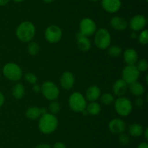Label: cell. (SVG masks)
<instances>
[{"label":"cell","mask_w":148,"mask_h":148,"mask_svg":"<svg viewBox=\"0 0 148 148\" xmlns=\"http://www.w3.org/2000/svg\"><path fill=\"white\" fill-rule=\"evenodd\" d=\"M58 124L59 122L56 115L47 113L40 117L38 128L40 132L44 134H50L56 130Z\"/></svg>","instance_id":"6da1fadb"},{"label":"cell","mask_w":148,"mask_h":148,"mask_svg":"<svg viewBox=\"0 0 148 148\" xmlns=\"http://www.w3.org/2000/svg\"><path fill=\"white\" fill-rule=\"evenodd\" d=\"M36 34L35 26L30 21H23L16 29V36L22 42H30Z\"/></svg>","instance_id":"7a4b0ae2"},{"label":"cell","mask_w":148,"mask_h":148,"mask_svg":"<svg viewBox=\"0 0 148 148\" xmlns=\"http://www.w3.org/2000/svg\"><path fill=\"white\" fill-rule=\"evenodd\" d=\"M94 43L99 49H106L111 43V36L108 30L102 28L95 31Z\"/></svg>","instance_id":"3957f363"},{"label":"cell","mask_w":148,"mask_h":148,"mask_svg":"<svg viewBox=\"0 0 148 148\" xmlns=\"http://www.w3.org/2000/svg\"><path fill=\"white\" fill-rule=\"evenodd\" d=\"M69 106L76 113H82L87 106L85 97L79 92H74L69 97Z\"/></svg>","instance_id":"277c9868"},{"label":"cell","mask_w":148,"mask_h":148,"mask_svg":"<svg viewBox=\"0 0 148 148\" xmlns=\"http://www.w3.org/2000/svg\"><path fill=\"white\" fill-rule=\"evenodd\" d=\"M3 75L12 81H19L23 75L21 68L14 62H8L5 64L2 69Z\"/></svg>","instance_id":"5b68a950"},{"label":"cell","mask_w":148,"mask_h":148,"mask_svg":"<svg viewBox=\"0 0 148 148\" xmlns=\"http://www.w3.org/2000/svg\"><path fill=\"white\" fill-rule=\"evenodd\" d=\"M115 110L119 115L128 116L132 110V103L131 100L125 97H119L114 100Z\"/></svg>","instance_id":"8992f818"},{"label":"cell","mask_w":148,"mask_h":148,"mask_svg":"<svg viewBox=\"0 0 148 148\" xmlns=\"http://www.w3.org/2000/svg\"><path fill=\"white\" fill-rule=\"evenodd\" d=\"M41 93L45 98L50 101L56 100L59 95V89L52 81H46L41 86Z\"/></svg>","instance_id":"52a82bcc"},{"label":"cell","mask_w":148,"mask_h":148,"mask_svg":"<svg viewBox=\"0 0 148 148\" xmlns=\"http://www.w3.org/2000/svg\"><path fill=\"white\" fill-rule=\"evenodd\" d=\"M122 79L127 83L130 84L133 82L137 81L140 77V71L137 70L134 65H127L122 70Z\"/></svg>","instance_id":"ba28073f"},{"label":"cell","mask_w":148,"mask_h":148,"mask_svg":"<svg viewBox=\"0 0 148 148\" xmlns=\"http://www.w3.org/2000/svg\"><path fill=\"white\" fill-rule=\"evenodd\" d=\"M62 37V30L56 25H51L45 30V38L49 43L55 44L59 42Z\"/></svg>","instance_id":"9c48e42d"},{"label":"cell","mask_w":148,"mask_h":148,"mask_svg":"<svg viewBox=\"0 0 148 148\" xmlns=\"http://www.w3.org/2000/svg\"><path fill=\"white\" fill-rule=\"evenodd\" d=\"M96 31V24L95 21L89 17H85L79 23V33L85 36H90Z\"/></svg>","instance_id":"30bf717a"},{"label":"cell","mask_w":148,"mask_h":148,"mask_svg":"<svg viewBox=\"0 0 148 148\" xmlns=\"http://www.w3.org/2000/svg\"><path fill=\"white\" fill-rule=\"evenodd\" d=\"M147 24V19L143 15H137L130 20V27L134 31H139L145 28Z\"/></svg>","instance_id":"8fae6325"},{"label":"cell","mask_w":148,"mask_h":148,"mask_svg":"<svg viewBox=\"0 0 148 148\" xmlns=\"http://www.w3.org/2000/svg\"><path fill=\"white\" fill-rule=\"evenodd\" d=\"M108 129L111 133L114 134H120L124 133L126 129V123L120 118H114L110 120L108 123Z\"/></svg>","instance_id":"7c38bea8"},{"label":"cell","mask_w":148,"mask_h":148,"mask_svg":"<svg viewBox=\"0 0 148 148\" xmlns=\"http://www.w3.org/2000/svg\"><path fill=\"white\" fill-rule=\"evenodd\" d=\"M75 76L69 71H65L60 77V85L64 89H70L75 84Z\"/></svg>","instance_id":"4fadbf2b"},{"label":"cell","mask_w":148,"mask_h":148,"mask_svg":"<svg viewBox=\"0 0 148 148\" xmlns=\"http://www.w3.org/2000/svg\"><path fill=\"white\" fill-rule=\"evenodd\" d=\"M101 6L109 13L118 12L121 7V0H101Z\"/></svg>","instance_id":"5bb4252c"},{"label":"cell","mask_w":148,"mask_h":148,"mask_svg":"<svg viewBox=\"0 0 148 148\" xmlns=\"http://www.w3.org/2000/svg\"><path fill=\"white\" fill-rule=\"evenodd\" d=\"M77 45L81 52H88L91 48V41L88 36L82 35L81 33L77 34Z\"/></svg>","instance_id":"9a60e30c"},{"label":"cell","mask_w":148,"mask_h":148,"mask_svg":"<svg viewBox=\"0 0 148 148\" xmlns=\"http://www.w3.org/2000/svg\"><path fill=\"white\" fill-rule=\"evenodd\" d=\"M127 89H128V84L122 78L117 79L114 83L112 86L113 92L118 97H122L127 92Z\"/></svg>","instance_id":"2e32d148"},{"label":"cell","mask_w":148,"mask_h":148,"mask_svg":"<svg viewBox=\"0 0 148 148\" xmlns=\"http://www.w3.org/2000/svg\"><path fill=\"white\" fill-rule=\"evenodd\" d=\"M111 26L116 30H124L127 29L129 24L125 18L120 16H115L111 19L110 21Z\"/></svg>","instance_id":"e0dca14e"},{"label":"cell","mask_w":148,"mask_h":148,"mask_svg":"<svg viewBox=\"0 0 148 148\" xmlns=\"http://www.w3.org/2000/svg\"><path fill=\"white\" fill-rule=\"evenodd\" d=\"M123 58L127 65H134L138 59V54L134 49L128 48L124 52Z\"/></svg>","instance_id":"ac0fdd59"},{"label":"cell","mask_w":148,"mask_h":148,"mask_svg":"<svg viewBox=\"0 0 148 148\" xmlns=\"http://www.w3.org/2000/svg\"><path fill=\"white\" fill-rule=\"evenodd\" d=\"M101 95V89L98 86L92 85L88 87L85 92V97L89 102H95Z\"/></svg>","instance_id":"d6986e66"},{"label":"cell","mask_w":148,"mask_h":148,"mask_svg":"<svg viewBox=\"0 0 148 148\" xmlns=\"http://www.w3.org/2000/svg\"><path fill=\"white\" fill-rule=\"evenodd\" d=\"M129 89H130L132 94L137 97H141L144 94L145 90L144 86L140 84V82H137V81L130 84L129 86Z\"/></svg>","instance_id":"ffe728a7"},{"label":"cell","mask_w":148,"mask_h":148,"mask_svg":"<svg viewBox=\"0 0 148 148\" xmlns=\"http://www.w3.org/2000/svg\"><path fill=\"white\" fill-rule=\"evenodd\" d=\"M86 110L88 115H98L101 112V106L99 103L96 102H90L89 104H87Z\"/></svg>","instance_id":"44dd1931"},{"label":"cell","mask_w":148,"mask_h":148,"mask_svg":"<svg viewBox=\"0 0 148 148\" xmlns=\"http://www.w3.org/2000/svg\"><path fill=\"white\" fill-rule=\"evenodd\" d=\"M129 133L133 137H139L143 135L144 132V128L141 124L139 123H133L129 127Z\"/></svg>","instance_id":"7402d4cb"},{"label":"cell","mask_w":148,"mask_h":148,"mask_svg":"<svg viewBox=\"0 0 148 148\" xmlns=\"http://www.w3.org/2000/svg\"><path fill=\"white\" fill-rule=\"evenodd\" d=\"M12 94L14 98L17 99V100H20L24 97L25 94V89L24 86L20 83H17L15 85L13 86L12 91Z\"/></svg>","instance_id":"603a6c76"},{"label":"cell","mask_w":148,"mask_h":148,"mask_svg":"<svg viewBox=\"0 0 148 148\" xmlns=\"http://www.w3.org/2000/svg\"><path fill=\"white\" fill-rule=\"evenodd\" d=\"M25 115L27 118L30 120H36L40 117V107H36V106L28 107L25 111Z\"/></svg>","instance_id":"cb8c5ba5"},{"label":"cell","mask_w":148,"mask_h":148,"mask_svg":"<svg viewBox=\"0 0 148 148\" xmlns=\"http://www.w3.org/2000/svg\"><path fill=\"white\" fill-rule=\"evenodd\" d=\"M108 55L111 57H118L121 53H122V49L120 46H117V45H112V46H109L108 48Z\"/></svg>","instance_id":"d4e9b609"},{"label":"cell","mask_w":148,"mask_h":148,"mask_svg":"<svg viewBox=\"0 0 148 148\" xmlns=\"http://www.w3.org/2000/svg\"><path fill=\"white\" fill-rule=\"evenodd\" d=\"M100 99H101V102L103 104H105V105H110L115 100L114 95L112 94H111V93L108 92L103 93V94H101V97H100Z\"/></svg>","instance_id":"484cf974"},{"label":"cell","mask_w":148,"mask_h":148,"mask_svg":"<svg viewBox=\"0 0 148 148\" xmlns=\"http://www.w3.org/2000/svg\"><path fill=\"white\" fill-rule=\"evenodd\" d=\"M39 51H40V46H39L38 44L36 43V41H30L27 46V52L32 56H36L38 54Z\"/></svg>","instance_id":"4316f807"},{"label":"cell","mask_w":148,"mask_h":148,"mask_svg":"<svg viewBox=\"0 0 148 148\" xmlns=\"http://www.w3.org/2000/svg\"><path fill=\"white\" fill-rule=\"evenodd\" d=\"M49 111L51 112V114L56 115L60 111L61 105L60 104H59V102L53 100V101H51V102L50 104H49Z\"/></svg>","instance_id":"83f0119b"},{"label":"cell","mask_w":148,"mask_h":148,"mask_svg":"<svg viewBox=\"0 0 148 148\" xmlns=\"http://www.w3.org/2000/svg\"><path fill=\"white\" fill-rule=\"evenodd\" d=\"M138 41L141 44L145 45L148 43V31L147 30H143L138 36Z\"/></svg>","instance_id":"f1b7e54d"},{"label":"cell","mask_w":148,"mask_h":148,"mask_svg":"<svg viewBox=\"0 0 148 148\" xmlns=\"http://www.w3.org/2000/svg\"><path fill=\"white\" fill-rule=\"evenodd\" d=\"M24 78L26 81L33 84V85L36 84L38 81L37 76L34 73H25L24 75Z\"/></svg>","instance_id":"f546056e"},{"label":"cell","mask_w":148,"mask_h":148,"mask_svg":"<svg viewBox=\"0 0 148 148\" xmlns=\"http://www.w3.org/2000/svg\"><path fill=\"white\" fill-rule=\"evenodd\" d=\"M136 67L140 72H144V71H147L148 68L147 61L145 59H141L137 62V65Z\"/></svg>","instance_id":"4dcf8cb0"},{"label":"cell","mask_w":148,"mask_h":148,"mask_svg":"<svg viewBox=\"0 0 148 148\" xmlns=\"http://www.w3.org/2000/svg\"><path fill=\"white\" fill-rule=\"evenodd\" d=\"M119 142L122 145H127L130 143V138L129 135H127V133H120L119 136Z\"/></svg>","instance_id":"1f68e13d"},{"label":"cell","mask_w":148,"mask_h":148,"mask_svg":"<svg viewBox=\"0 0 148 148\" xmlns=\"http://www.w3.org/2000/svg\"><path fill=\"white\" fill-rule=\"evenodd\" d=\"M144 104V100L142 97H138L135 100V104L137 107H142Z\"/></svg>","instance_id":"d6a6232c"},{"label":"cell","mask_w":148,"mask_h":148,"mask_svg":"<svg viewBox=\"0 0 148 148\" xmlns=\"http://www.w3.org/2000/svg\"><path fill=\"white\" fill-rule=\"evenodd\" d=\"M33 90L35 93L38 94V93L41 92V86L40 85H38V84H35L33 86Z\"/></svg>","instance_id":"836d02e7"},{"label":"cell","mask_w":148,"mask_h":148,"mask_svg":"<svg viewBox=\"0 0 148 148\" xmlns=\"http://www.w3.org/2000/svg\"><path fill=\"white\" fill-rule=\"evenodd\" d=\"M53 148H66V145L64 142H57L53 145Z\"/></svg>","instance_id":"e575fe53"},{"label":"cell","mask_w":148,"mask_h":148,"mask_svg":"<svg viewBox=\"0 0 148 148\" xmlns=\"http://www.w3.org/2000/svg\"><path fill=\"white\" fill-rule=\"evenodd\" d=\"M35 148H52L51 147V145H49V144L43 143V144H40V145H37Z\"/></svg>","instance_id":"d590c367"},{"label":"cell","mask_w":148,"mask_h":148,"mask_svg":"<svg viewBox=\"0 0 148 148\" xmlns=\"http://www.w3.org/2000/svg\"><path fill=\"white\" fill-rule=\"evenodd\" d=\"M4 101H5V98H4V94L0 91V107H1L4 104Z\"/></svg>","instance_id":"8d00e7d4"},{"label":"cell","mask_w":148,"mask_h":148,"mask_svg":"<svg viewBox=\"0 0 148 148\" xmlns=\"http://www.w3.org/2000/svg\"><path fill=\"white\" fill-rule=\"evenodd\" d=\"M137 148H148V144L145 142H141V143L138 145Z\"/></svg>","instance_id":"74e56055"},{"label":"cell","mask_w":148,"mask_h":148,"mask_svg":"<svg viewBox=\"0 0 148 148\" xmlns=\"http://www.w3.org/2000/svg\"><path fill=\"white\" fill-rule=\"evenodd\" d=\"M40 116L46 114V113H48L47 111V109L46 108V107H40Z\"/></svg>","instance_id":"f35d334b"},{"label":"cell","mask_w":148,"mask_h":148,"mask_svg":"<svg viewBox=\"0 0 148 148\" xmlns=\"http://www.w3.org/2000/svg\"><path fill=\"white\" fill-rule=\"evenodd\" d=\"M10 0H0V6H4L7 4Z\"/></svg>","instance_id":"ab89813d"},{"label":"cell","mask_w":148,"mask_h":148,"mask_svg":"<svg viewBox=\"0 0 148 148\" xmlns=\"http://www.w3.org/2000/svg\"><path fill=\"white\" fill-rule=\"evenodd\" d=\"M143 133H145V138L146 140H147L148 139V129L147 128H146L145 130H144V132Z\"/></svg>","instance_id":"60d3db41"},{"label":"cell","mask_w":148,"mask_h":148,"mask_svg":"<svg viewBox=\"0 0 148 148\" xmlns=\"http://www.w3.org/2000/svg\"><path fill=\"white\" fill-rule=\"evenodd\" d=\"M130 37L133 39H136V38H137V34H136L135 32H133V33H132L131 35H130Z\"/></svg>","instance_id":"b9f144b4"},{"label":"cell","mask_w":148,"mask_h":148,"mask_svg":"<svg viewBox=\"0 0 148 148\" xmlns=\"http://www.w3.org/2000/svg\"><path fill=\"white\" fill-rule=\"evenodd\" d=\"M45 3H47V4H50V3L53 2L54 0H43Z\"/></svg>","instance_id":"7bdbcfd3"},{"label":"cell","mask_w":148,"mask_h":148,"mask_svg":"<svg viewBox=\"0 0 148 148\" xmlns=\"http://www.w3.org/2000/svg\"><path fill=\"white\" fill-rule=\"evenodd\" d=\"M14 1H15V2H22V1H23L24 0H13Z\"/></svg>","instance_id":"ee69618b"},{"label":"cell","mask_w":148,"mask_h":148,"mask_svg":"<svg viewBox=\"0 0 148 148\" xmlns=\"http://www.w3.org/2000/svg\"><path fill=\"white\" fill-rule=\"evenodd\" d=\"M145 80H146V83H148V75H146V78H145Z\"/></svg>","instance_id":"f6af8a7d"},{"label":"cell","mask_w":148,"mask_h":148,"mask_svg":"<svg viewBox=\"0 0 148 148\" xmlns=\"http://www.w3.org/2000/svg\"><path fill=\"white\" fill-rule=\"evenodd\" d=\"M90 1H99V0H90Z\"/></svg>","instance_id":"bcb514c9"},{"label":"cell","mask_w":148,"mask_h":148,"mask_svg":"<svg viewBox=\"0 0 148 148\" xmlns=\"http://www.w3.org/2000/svg\"><path fill=\"white\" fill-rule=\"evenodd\" d=\"M145 1L146 2H147V1H148V0H145Z\"/></svg>","instance_id":"7dc6e473"}]
</instances>
